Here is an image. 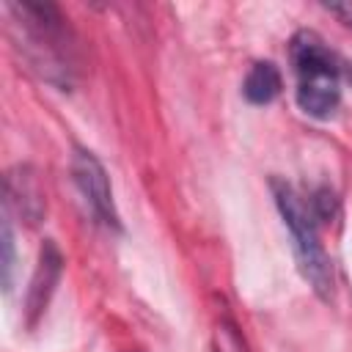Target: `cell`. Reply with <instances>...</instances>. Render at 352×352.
Segmentation results:
<instances>
[{"label": "cell", "instance_id": "cell-1", "mask_svg": "<svg viewBox=\"0 0 352 352\" xmlns=\"http://www.w3.org/2000/svg\"><path fill=\"white\" fill-rule=\"evenodd\" d=\"M6 11L14 16L19 28V47L28 55L30 66L41 74V80L52 82L60 91H72L77 74L74 58V36L52 3H6Z\"/></svg>", "mask_w": 352, "mask_h": 352}, {"label": "cell", "instance_id": "cell-2", "mask_svg": "<svg viewBox=\"0 0 352 352\" xmlns=\"http://www.w3.org/2000/svg\"><path fill=\"white\" fill-rule=\"evenodd\" d=\"M289 60L297 107L314 121H330L341 107L344 58L316 30L302 28L289 38Z\"/></svg>", "mask_w": 352, "mask_h": 352}, {"label": "cell", "instance_id": "cell-3", "mask_svg": "<svg viewBox=\"0 0 352 352\" xmlns=\"http://www.w3.org/2000/svg\"><path fill=\"white\" fill-rule=\"evenodd\" d=\"M270 192H272V201H275V209L283 226L289 228L294 261H297L302 280L319 300L330 302L333 300V261L322 245V236H319L322 226L308 198L292 182L280 176H270Z\"/></svg>", "mask_w": 352, "mask_h": 352}, {"label": "cell", "instance_id": "cell-4", "mask_svg": "<svg viewBox=\"0 0 352 352\" xmlns=\"http://www.w3.org/2000/svg\"><path fill=\"white\" fill-rule=\"evenodd\" d=\"M72 182H74L77 192L82 195L85 206L91 209V214L96 217V223L121 234L124 223H121V214H118V206H116L110 176H107L102 160L91 148L74 146V151H72Z\"/></svg>", "mask_w": 352, "mask_h": 352}, {"label": "cell", "instance_id": "cell-5", "mask_svg": "<svg viewBox=\"0 0 352 352\" xmlns=\"http://www.w3.org/2000/svg\"><path fill=\"white\" fill-rule=\"evenodd\" d=\"M60 275H63V253L52 239H44V245L38 250L33 278H30V286H28V297H25L28 327H36V322L47 311L50 297H52L55 286L60 283Z\"/></svg>", "mask_w": 352, "mask_h": 352}, {"label": "cell", "instance_id": "cell-6", "mask_svg": "<svg viewBox=\"0 0 352 352\" xmlns=\"http://www.w3.org/2000/svg\"><path fill=\"white\" fill-rule=\"evenodd\" d=\"M6 206H16V212L28 223H38L44 217V192L36 184V176H30L28 168H16L6 176Z\"/></svg>", "mask_w": 352, "mask_h": 352}, {"label": "cell", "instance_id": "cell-7", "mask_svg": "<svg viewBox=\"0 0 352 352\" xmlns=\"http://www.w3.org/2000/svg\"><path fill=\"white\" fill-rule=\"evenodd\" d=\"M280 91H283V74L272 60H256L242 80V96L248 104H256V107L275 102Z\"/></svg>", "mask_w": 352, "mask_h": 352}, {"label": "cell", "instance_id": "cell-8", "mask_svg": "<svg viewBox=\"0 0 352 352\" xmlns=\"http://www.w3.org/2000/svg\"><path fill=\"white\" fill-rule=\"evenodd\" d=\"M305 198H308L319 226H330L341 214V198H338V192L330 184H316Z\"/></svg>", "mask_w": 352, "mask_h": 352}, {"label": "cell", "instance_id": "cell-9", "mask_svg": "<svg viewBox=\"0 0 352 352\" xmlns=\"http://www.w3.org/2000/svg\"><path fill=\"white\" fill-rule=\"evenodd\" d=\"M0 248H3V258H0V267H3V289H6V292H11L14 270H16V245H14V226H11V214H8V209L3 212Z\"/></svg>", "mask_w": 352, "mask_h": 352}, {"label": "cell", "instance_id": "cell-10", "mask_svg": "<svg viewBox=\"0 0 352 352\" xmlns=\"http://www.w3.org/2000/svg\"><path fill=\"white\" fill-rule=\"evenodd\" d=\"M324 11L333 14L338 22H344L346 28H352V0H346V3H324Z\"/></svg>", "mask_w": 352, "mask_h": 352}, {"label": "cell", "instance_id": "cell-11", "mask_svg": "<svg viewBox=\"0 0 352 352\" xmlns=\"http://www.w3.org/2000/svg\"><path fill=\"white\" fill-rule=\"evenodd\" d=\"M344 82L352 85V60H344Z\"/></svg>", "mask_w": 352, "mask_h": 352}, {"label": "cell", "instance_id": "cell-12", "mask_svg": "<svg viewBox=\"0 0 352 352\" xmlns=\"http://www.w3.org/2000/svg\"><path fill=\"white\" fill-rule=\"evenodd\" d=\"M129 352H132V349H129Z\"/></svg>", "mask_w": 352, "mask_h": 352}]
</instances>
